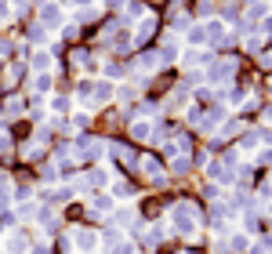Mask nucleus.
<instances>
[{"mask_svg":"<svg viewBox=\"0 0 272 254\" xmlns=\"http://www.w3.org/2000/svg\"><path fill=\"white\" fill-rule=\"evenodd\" d=\"M40 26H44V29L62 26V8H55V4H40Z\"/></svg>","mask_w":272,"mask_h":254,"instance_id":"nucleus-4","label":"nucleus"},{"mask_svg":"<svg viewBox=\"0 0 272 254\" xmlns=\"http://www.w3.org/2000/svg\"><path fill=\"white\" fill-rule=\"evenodd\" d=\"M102 149H105V145H102V142H95V138H80L77 156H80V160H98V156H102Z\"/></svg>","mask_w":272,"mask_h":254,"instance_id":"nucleus-5","label":"nucleus"},{"mask_svg":"<svg viewBox=\"0 0 272 254\" xmlns=\"http://www.w3.org/2000/svg\"><path fill=\"white\" fill-rule=\"evenodd\" d=\"M142 171H145V174H153V182H156V185H163V182H167V178H163V167H160V163H156L153 156H145V160H142Z\"/></svg>","mask_w":272,"mask_h":254,"instance_id":"nucleus-7","label":"nucleus"},{"mask_svg":"<svg viewBox=\"0 0 272 254\" xmlns=\"http://www.w3.org/2000/svg\"><path fill=\"white\" fill-rule=\"evenodd\" d=\"M153 29H156V19L149 15V19H142V26H138V40H145L149 33H153Z\"/></svg>","mask_w":272,"mask_h":254,"instance_id":"nucleus-17","label":"nucleus"},{"mask_svg":"<svg viewBox=\"0 0 272 254\" xmlns=\"http://www.w3.org/2000/svg\"><path fill=\"white\" fill-rule=\"evenodd\" d=\"M116 225H120V229L134 225V211H131V207H120V211H116Z\"/></svg>","mask_w":272,"mask_h":254,"instance_id":"nucleus-12","label":"nucleus"},{"mask_svg":"<svg viewBox=\"0 0 272 254\" xmlns=\"http://www.w3.org/2000/svg\"><path fill=\"white\" fill-rule=\"evenodd\" d=\"M171 225L174 232H181L185 240H196V229H200V211L192 203H174L171 207Z\"/></svg>","mask_w":272,"mask_h":254,"instance_id":"nucleus-1","label":"nucleus"},{"mask_svg":"<svg viewBox=\"0 0 272 254\" xmlns=\"http://www.w3.org/2000/svg\"><path fill=\"white\" fill-rule=\"evenodd\" d=\"M11 153V134H0V156Z\"/></svg>","mask_w":272,"mask_h":254,"instance_id":"nucleus-24","label":"nucleus"},{"mask_svg":"<svg viewBox=\"0 0 272 254\" xmlns=\"http://www.w3.org/2000/svg\"><path fill=\"white\" fill-rule=\"evenodd\" d=\"M243 102H247V95H243V91H236V87H232V95H229V106H243Z\"/></svg>","mask_w":272,"mask_h":254,"instance_id":"nucleus-22","label":"nucleus"},{"mask_svg":"<svg viewBox=\"0 0 272 254\" xmlns=\"http://www.w3.org/2000/svg\"><path fill=\"white\" fill-rule=\"evenodd\" d=\"M109 254H134V243H131V240H124V236H120V240L113 243V250H109Z\"/></svg>","mask_w":272,"mask_h":254,"instance_id":"nucleus-16","label":"nucleus"},{"mask_svg":"<svg viewBox=\"0 0 272 254\" xmlns=\"http://www.w3.org/2000/svg\"><path fill=\"white\" fill-rule=\"evenodd\" d=\"M258 138H265V142H272V131H261V134H258Z\"/></svg>","mask_w":272,"mask_h":254,"instance_id":"nucleus-30","label":"nucleus"},{"mask_svg":"<svg viewBox=\"0 0 272 254\" xmlns=\"http://www.w3.org/2000/svg\"><path fill=\"white\" fill-rule=\"evenodd\" d=\"M33 91H37V98L51 91V73H37L33 77Z\"/></svg>","mask_w":272,"mask_h":254,"instance_id":"nucleus-10","label":"nucleus"},{"mask_svg":"<svg viewBox=\"0 0 272 254\" xmlns=\"http://www.w3.org/2000/svg\"><path fill=\"white\" fill-rule=\"evenodd\" d=\"M189 44H207V29L203 26H192L189 29Z\"/></svg>","mask_w":272,"mask_h":254,"instance_id":"nucleus-18","label":"nucleus"},{"mask_svg":"<svg viewBox=\"0 0 272 254\" xmlns=\"http://www.w3.org/2000/svg\"><path fill=\"white\" fill-rule=\"evenodd\" d=\"M73 4H80V8H87V4H95V0H73Z\"/></svg>","mask_w":272,"mask_h":254,"instance_id":"nucleus-31","label":"nucleus"},{"mask_svg":"<svg viewBox=\"0 0 272 254\" xmlns=\"http://www.w3.org/2000/svg\"><path fill=\"white\" fill-rule=\"evenodd\" d=\"M29 66H33V73H48V66H51V55H48V51H33Z\"/></svg>","mask_w":272,"mask_h":254,"instance_id":"nucleus-8","label":"nucleus"},{"mask_svg":"<svg viewBox=\"0 0 272 254\" xmlns=\"http://www.w3.org/2000/svg\"><path fill=\"white\" fill-rule=\"evenodd\" d=\"M174 171H178V174H185V171H189V160H185V156H178V160H174Z\"/></svg>","mask_w":272,"mask_h":254,"instance_id":"nucleus-25","label":"nucleus"},{"mask_svg":"<svg viewBox=\"0 0 272 254\" xmlns=\"http://www.w3.org/2000/svg\"><path fill=\"white\" fill-rule=\"evenodd\" d=\"M51 109L55 113H66L69 109V98H51Z\"/></svg>","mask_w":272,"mask_h":254,"instance_id":"nucleus-23","label":"nucleus"},{"mask_svg":"<svg viewBox=\"0 0 272 254\" xmlns=\"http://www.w3.org/2000/svg\"><path fill=\"white\" fill-rule=\"evenodd\" d=\"M131 134H134V138H149L153 127H149V124H131Z\"/></svg>","mask_w":272,"mask_h":254,"instance_id":"nucleus-21","label":"nucleus"},{"mask_svg":"<svg viewBox=\"0 0 272 254\" xmlns=\"http://www.w3.org/2000/svg\"><path fill=\"white\" fill-rule=\"evenodd\" d=\"M4 207H11V182L8 178L0 182V211H4Z\"/></svg>","mask_w":272,"mask_h":254,"instance_id":"nucleus-15","label":"nucleus"},{"mask_svg":"<svg viewBox=\"0 0 272 254\" xmlns=\"http://www.w3.org/2000/svg\"><path fill=\"white\" fill-rule=\"evenodd\" d=\"M131 192H134V189H131L127 182H116V185H113V200H127Z\"/></svg>","mask_w":272,"mask_h":254,"instance_id":"nucleus-19","label":"nucleus"},{"mask_svg":"<svg viewBox=\"0 0 272 254\" xmlns=\"http://www.w3.org/2000/svg\"><path fill=\"white\" fill-rule=\"evenodd\" d=\"M185 26H189V15H178L174 11V29H185Z\"/></svg>","mask_w":272,"mask_h":254,"instance_id":"nucleus-26","label":"nucleus"},{"mask_svg":"<svg viewBox=\"0 0 272 254\" xmlns=\"http://www.w3.org/2000/svg\"><path fill=\"white\" fill-rule=\"evenodd\" d=\"M163 62H160V55H142L138 58V73H156Z\"/></svg>","mask_w":272,"mask_h":254,"instance_id":"nucleus-9","label":"nucleus"},{"mask_svg":"<svg viewBox=\"0 0 272 254\" xmlns=\"http://www.w3.org/2000/svg\"><path fill=\"white\" fill-rule=\"evenodd\" d=\"M116 95H120V98H124V102H131V98H134V87H120V91H116Z\"/></svg>","mask_w":272,"mask_h":254,"instance_id":"nucleus-28","label":"nucleus"},{"mask_svg":"<svg viewBox=\"0 0 272 254\" xmlns=\"http://www.w3.org/2000/svg\"><path fill=\"white\" fill-rule=\"evenodd\" d=\"M29 40H33V44H44V40H48V29H44V26H33V29H29Z\"/></svg>","mask_w":272,"mask_h":254,"instance_id":"nucleus-20","label":"nucleus"},{"mask_svg":"<svg viewBox=\"0 0 272 254\" xmlns=\"http://www.w3.org/2000/svg\"><path fill=\"white\" fill-rule=\"evenodd\" d=\"M33 254H48V247H44V243H37V247H33Z\"/></svg>","mask_w":272,"mask_h":254,"instance_id":"nucleus-29","label":"nucleus"},{"mask_svg":"<svg viewBox=\"0 0 272 254\" xmlns=\"http://www.w3.org/2000/svg\"><path fill=\"white\" fill-rule=\"evenodd\" d=\"M91 207H95L98 214H109V211H113V196H95V200H91Z\"/></svg>","mask_w":272,"mask_h":254,"instance_id":"nucleus-13","label":"nucleus"},{"mask_svg":"<svg viewBox=\"0 0 272 254\" xmlns=\"http://www.w3.org/2000/svg\"><path fill=\"white\" fill-rule=\"evenodd\" d=\"M120 73H124V69H120V66H105V77H109V80H116Z\"/></svg>","mask_w":272,"mask_h":254,"instance_id":"nucleus-27","label":"nucleus"},{"mask_svg":"<svg viewBox=\"0 0 272 254\" xmlns=\"http://www.w3.org/2000/svg\"><path fill=\"white\" fill-rule=\"evenodd\" d=\"M229 247L239 254V250H247L250 247V240H247V232H229Z\"/></svg>","mask_w":272,"mask_h":254,"instance_id":"nucleus-11","label":"nucleus"},{"mask_svg":"<svg viewBox=\"0 0 272 254\" xmlns=\"http://www.w3.org/2000/svg\"><path fill=\"white\" fill-rule=\"evenodd\" d=\"M163 232H167L163 225H153V229H145V243H149V247H156V243L163 240Z\"/></svg>","mask_w":272,"mask_h":254,"instance_id":"nucleus-14","label":"nucleus"},{"mask_svg":"<svg viewBox=\"0 0 272 254\" xmlns=\"http://www.w3.org/2000/svg\"><path fill=\"white\" fill-rule=\"evenodd\" d=\"M232 73H236V62H210L207 66V80L218 84V80H229Z\"/></svg>","mask_w":272,"mask_h":254,"instance_id":"nucleus-3","label":"nucleus"},{"mask_svg":"<svg viewBox=\"0 0 272 254\" xmlns=\"http://www.w3.org/2000/svg\"><path fill=\"white\" fill-rule=\"evenodd\" d=\"M26 247H29V240H26L22 232H11L8 240H4V250H8V254H22Z\"/></svg>","mask_w":272,"mask_h":254,"instance_id":"nucleus-6","label":"nucleus"},{"mask_svg":"<svg viewBox=\"0 0 272 254\" xmlns=\"http://www.w3.org/2000/svg\"><path fill=\"white\" fill-rule=\"evenodd\" d=\"M73 243H77L80 250H98L102 236H98V232H91V229H73Z\"/></svg>","mask_w":272,"mask_h":254,"instance_id":"nucleus-2","label":"nucleus"},{"mask_svg":"<svg viewBox=\"0 0 272 254\" xmlns=\"http://www.w3.org/2000/svg\"><path fill=\"white\" fill-rule=\"evenodd\" d=\"M265 120H272V106H268V109H265Z\"/></svg>","mask_w":272,"mask_h":254,"instance_id":"nucleus-32","label":"nucleus"}]
</instances>
